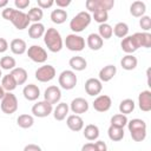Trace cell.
I'll use <instances>...</instances> for the list:
<instances>
[{"label":"cell","instance_id":"6da1fadb","mask_svg":"<svg viewBox=\"0 0 151 151\" xmlns=\"http://www.w3.org/2000/svg\"><path fill=\"white\" fill-rule=\"evenodd\" d=\"M1 15L5 20L11 21L13 24V26L19 31H22L29 26V20L27 18V14L22 11H18L13 7L7 6L6 8L2 9Z\"/></svg>","mask_w":151,"mask_h":151},{"label":"cell","instance_id":"7a4b0ae2","mask_svg":"<svg viewBox=\"0 0 151 151\" xmlns=\"http://www.w3.org/2000/svg\"><path fill=\"white\" fill-rule=\"evenodd\" d=\"M42 38H44V42L50 52L57 53V52L61 51V48L64 46V40L61 38L60 32L57 28H53V27L47 28L45 31V34Z\"/></svg>","mask_w":151,"mask_h":151},{"label":"cell","instance_id":"3957f363","mask_svg":"<svg viewBox=\"0 0 151 151\" xmlns=\"http://www.w3.org/2000/svg\"><path fill=\"white\" fill-rule=\"evenodd\" d=\"M127 129L134 142H143L146 138V123L143 119L134 118L127 122Z\"/></svg>","mask_w":151,"mask_h":151},{"label":"cell","instance_id":"277c9868","mask_svg":"<svg viewBox=\"0 0 151 151\" xmlns=\"http://www.w3.org/2000/svg\"><path fill=\"white\" fill-rule=\"evenodd\" d=\"M92 17L87 11H81L78 14H76L71 21H70V28L73 33H80L83 32L90 24H91Z\"/></svg>","mask_w":151,"mask_h":151},{"label":"cell","instance_id":"5b68a950","mask_svg":"<svg viewBox=\"0 0 151 151\" xmlns=\"http://www.w3.org/2000/svg\"><path fill=\"white\" fill-rule=\"evenodd\" d=\"M58 83L63 90H73L78 83L76 72L72 70H64L58 77Z\"/></svg>","mask_w":151,"mask_h":151},{"label":"cell","instance_id":"8992f818","mask_svg":"<svg viewBox=\"0 0 151 151\" xmlns=\"http://www.w3.org/2000/svg\"><path fill=\"white\" fill-rule=\"evenodd\" d=\"M64 44L66 48L72 52H80L85 48V39L81 35L76 34V33L67 34L64 40Z\"/></svg>","mask_w":151,"mask_h":151},{"label":"cell","instance_id":"52a82bcc","mask_svg":"<svg viewBox=\"0 0 151 151\" xmlns=\"http://www.w3.org/2000/svg\"><path fill=\"white\" fill-rule=\"evenodd\" d=\"M1 111L6 114H13L18 110V99L12 92H6L4 98L0 100Z\"/></svg>","mask_w":151,"mask_h":151},{"label":"cell","instance_id":"ba28073f","mask_svg":"<svg viewBox=\"0 0 151 151\" xmlns=\"http://www.w3.org/2000/svg\"><path fill=\"white\" fill-rule=\"evenodd\" d=\"M55 74H57V71H55L54 66H52L50 64H45L35 70L34 77L40 83H48L54 79Z\"/></svg>","mask_w":151,"mask_h":151},{"label":"cell","instance_id":"9c48e42d","mask_svg":"<svg viewBox=\"0 0 151 151\" xmlns=\"http://www.w3.org/2000/svg\"><path fill=\"white\" fill-rule=\"evenodd\" d=\"M28 58L37 63V64H44L46 60H47V52L44 47L39 46V45H32L27 48L26 51Z\"/></svg>","mask_w":151,"mask_h":151},{"label":"cell","instance_id":"30bf717a","mask_svg":"<svg viewBox=\"0 0 151 151\" xmlns=\"http://www.w3.org/2000/svg\"><path fill=\"white\" fill-rule=\"evenodd\" d=\"M86 9L87 12H94L97 9H104L106 12H109L110 9L113 8L114 6V0H87L85 2Z\"/></svg>","mask_w":151,"mask_h":151},{"label":"cell","instance_id":"8fae6325","mask_svg":"<svg viewBox=\"0 0 151 151\" xmlns=\"http://www.w3.org/2000/svg\"><path fill=\"white\" fill-rule=\"evenodd\" d=\"M52 112H53V105H51V104L47 103L46 100L37 101V103L32 106V113H33L34 117H38V118L48 117Z\"/></svg>","mask_w":151,"mask_h":151},{"label":"cell","instance_id":"7c38bea8","mask_svg":"<svg viewBox=\"0 0 151 151\" xmlns=\"http://www.w3.org/2000/svg\"><path fill=\"white\" fill-rule=\"evenodd\" d=\"M112 99L107 94H99L94 98L92 106L97 112H107L111 109Z\"/></svg>","mask_w":151,"mask_h":151},{"label":"cell","instance_id":"4fadbf2b","mask_svg":"<svg viewBox=\"0 0 151 151\" xmlns=\"http://www.w3.org/2000/svg\"><path fill=\"white\" fill-rule=\"evenodd\" d=\"M60 99H61V90H60L59 86L51 85V86H48L45 90V92H44V100H46L51 105L60 103Z\"/></svg>","mask_w":151,"mask_h":151},{"label":"cell","instance_id":"5bb4252c","mask_svg":"<svg viewBox=\"0 0 151 151\" xmlns=\"http://www.w3.org/2000/svg\"><path fill=\"white\" fill-rule=\"evenodd\" d=\"M70 110L74 113V114H83V113H86L90 109V104L88 101L85 99V98H81V97H77L74 98L71 103H70Z\"/></svg>","mask_w":151,"mask_h":151},{"label":"cell","instance_id":"9a60e30c","mask_svg":"<svg viewBox=\"0 0 151 151\" xmlns=\"http://www.w3.org/2000/svg\"><path fill=\"white\" fill-rule=\"evenodd\" d=\"M103 90V83L98 78H88L85 81V92L91 97H97Z\"/></svg>","mask_w":151,"mask_h":151},{"label":"cell","instance_id":"2e32d148","mask_svg":"<svg viewBox=\"0 0 151 151\" xmlns=\"http://www.w3.org/2000/svg\"><path fill=\"white\" fill-rule=\"evenodd\" d=\"M120 48L123 52H125L126 54H133L138 48V42L136 40V38L132 35H126L125 38L122 39L120 41Z\"/></svg>","mask_w":151,"mask_h":151},{"label":"cell","instance_id":"e0dca14e","mask_svg":"<svg viewBox=\"0 0 151 151\" xmlns=\"http://www.w3.org/2000/svg\"><path fill=\"white\" fill-rule=\"evenodd\" d=\"M67 127L73 132H79L84 129V119L78 114H70L66 118Z\"/></svg>","mask_w":151,"mask_h":151},{"label":"cell","instance_id":"ac0fdd59","mask_svg":"<svg viewBox=\"0 0 151 151\" xmlns=\"http://www.w3.org/2000/svg\"><path fill=\"white\" fill-rule=\"evenodd\" d=\"M22 94H24V98L26 100H28V101H35L40 97V88L35 84L25 85V87L22 88Z\"/></svg>","mask_w":151,"mask_h":151},{"label":"cell","instance_id":"d6986e66","mask_svg":"<svg viewBox=\"0 0 151 151\" xmlns=\"http://www.w3.org/2000/svg\"><path fill=\"white\" fill-rule=\"evenodd\" d=\"M138 107L143 112L151 111V92L149 90H144L138 94Z\"/></svg>","mask_w":151,"mask_h":151},{"label":"cell","instance_id":"ffe728a7","mask_svg":"<svg viewBox=\"0 0 151 151\" xmlns=\"http://www.w3.org/2000/svg\"><path fill=\"white\" fill-rule=\"evenodd\" d=\"M117 73V67L114 65H106L104 66L103 68H100L99 71V74H98V79L101 81V83H107L110 80L113 79V77L116 76Z\"/></svg>","mask_w":151,"mask_h":151},{"label":"cell","instance_id":"44dd1931","mask_svg":"<svg viewBox=\"0 0 151 151\" xmlns=\"http://www.w3.org/2000/svg\"><path fill=\"white\" fill-rule=\"evenodd\" d=\"M9 48H11V51H12L13 54L21 55V54L26 53V51H27V44H26V41L24 39L14 38L9 42Z\"/></svg>","mask_w":151,"mask_h":151},{"label":"cell","instance_id":"7402d4cb","mask_svg":"<svg viewBox=\"0 0 151 151\" xmlns=\"http://www.w3.org/2000/svg\"><path fill=\"white\" fill-rule=\"evenodd\" d=\"M68 111H70L68 104H66V103H58L57 106L53 109L52 114H53L55 120L61 122V120H64L68 116Z\"/></svg>","mask_w":151,"mask_h":151},{"label":"cell","instance_id":"603a6c76","mask_svg":"<svg viewBox=\"0 0 151 151\" xmlns=\"http://www.w3.org/2000/svg\"><path fill=\"white\" fill-rule=\"evenodd\" d=\"M86 45L92 51H99L104 45V40L99 37L98 33H90L86 39Z\"/></svg>","mask_w":151,"mask_h":151},{"label":"cell","instance_id":"cb8c5ba5","mask_svg":"<svg viewBox=\"0 0 151 151\" xmlns=\"http://www.w3.org/2000/svg\"><path fill=\"white\" fill-rule=\"evenodd\" d=\"M145 12H146V5L144 1L137 0L130 5V14L134 18H142L143 15H145Z\"/></svg>","mask_w":151,"mask_h":151},{"label":"cell","instance_id":"d4e9b609","mask_svg":"<svg viewBox=\"0 0 151 151\" xmlns=\"http://www.w3.org/2000/svg\"><path fill=\"white\" fill-rule=\"evenodd\" d=\"M45 31H46V28H45L44 24H41V22H34L28 26V35L32 39L42 38L45 34Z\"/></svg>","mask_w":151,"mask_h":151},{"label":"cell","instance_id":"484cf974","mask_svg":"<svg viewBox=\"0 0 151 151\" xmlns=\"http://www.w3.org/2000/svg\"><path fill=\"white\" fill-rule=\"evenodd\" d=\"M68 65L70 67L72 68V71H84L86 70L87 67V61L84 57H80V55H76V57H72L70 60H68Z\"/></svg>","mask_w":151,"mask_h":151},{"label":"cell","instance_id":"4316f807","mask_svg":"<svg viewBox=\"0 0 151 151\" xmlns=\"http://www.w3.org/2000/svg\"><path fill=\"white\" fill-rule=\"evenodd\" d=\"M99 127L96 125V124H87L84 129H83V134L84 137L90 140V142H93V140H97L98 137H99Z\"/></svg>","mask_w":151,"mask_h":151},{"label":"cell","instance_id":"83f0119b","mask_svg":"<svg viewBox=\"0 0 151 151\" xmlns=\"http://www.w3.org/2000/svg\"><path fill=\"white\" fill-rule=\"evenodd\" d=\"M50 18H51V21H52L53 24L61 25V24H64V22L67 20L68 14H67V12H66L65 9L55 8V9H53V11L51 12Z\"/></svg>","mask_w":151,"mask_h":151},{"label":"cell","instance_id":"f1b7e54d","mask_svg":"<svg viewBox=\"0 0 151 151\" xmlns=\"http://www.w3.org/2000/svg\"><path fill=\"white\" fill-rule=\"evenodd\" d=\"M133 37L136 38L139 48L140 47H144V48L151 47V34L149 32H136L133 34Z\"/></svg>","mask_w":151,"mask_h":151},{"label":"cell","instance_id":"f546056e","mask_svg":"<svg viewBox=\"0 0 151 151\" xmlns=\"http://www.w3.org/2000/svg\"><path fill=\"white\" fill-rule=\"evenodd\" d=\"M137 65H138V60L133 54H125L120 59V66L125 71H132L137 67Z\"/></svg>","mask_w":151,"mask_h":151},{"label":"cell","instance_id":"4dcf8cb0","mask_svg":"<svg viewBox=\"0 0 151 151\" xmlns=\"http://www.w3.org/2000/svg\"><path fill=\"white\" fill-rule=\"evenodd\" d=\"M11 74L14 78V80L17 81V85H24L28 78L27 71L24 67H15L14 70L11 71Z\"/></svg>","mask_w":151,"mask_h":151},{"label":"cell","instance_id":"1f68e13d","mask_svg":"<svg viewBox=\"0 0 151 151\" xmlns=\"http://www.w3.org/2000/svg\"><path fill=\"white\" fill-rule=\"evenodd\" d=\"M134 107H136V104L133 101V99H130V98H126V99H123L120 103H119V113L122 114H130L134 111Z\"/></svg>","mask_w":151,"mask_h":151},{"label":"cell","instance_id":"d6a6232c","mask_svg":"<svg viewBox=\"0 0 151 151\" xmlns=\"http://www.w3.org/2000/svg\"><path fill=\"white\" fill-rule=\"evenodd\" d=\"M17 124L21 129H29L34 124V117L32 114H27V113L19 114V117L17 118Z\"/></svg>","mask_w":151,"mask_h":151},{"label":"cell","instance_id":"836d02e7","mask_svg":"<svg viewBox=\"0 0 151 151\" xmlns=\"http://www.w3.org/2000/svg\"><path fill=\"white\" fill-rule=\"evenodd\" d=\"M1 86H2V88L6 92H12V91H14L17 88L18 85H17V81L14 80V78L12 77V74L8 73V74L2 76V78H1Z\"/></svg>","mask_w":151,"mask_h":151},{"label":"cell","instance_id":"e575fe53","mask_svg":"<svg viewBox=\"0 0 151 151\" xmlns=\"http://www.w3.org/2000/svg\"><path fill=\"white\" fill-rule=\"evenodd\" d=\"M124 129L110 125L107 129V136L112 142H120L124 138Z\"/></svg>","mask_w":151,"mask_h":151},{"label":"cell","instance_id":"d590c367","mask_svg":"<svg viewBox=\"0 0 151 151\" xmlns=\"http://www.w3.org/2000/svg\"><path fill=\"white\" fill-rule=\"evenodd\" d=\"M26 14H27L29 22L32 21V24H34V22H40V20L44 17V11L37 6V7H32L31 9H28Z\"/></svg>","mask_w":151,"mask_h":151},{"label":"cell","instance_id":"8d00e7d4","mask_svg":"<svg viewBox=\"0 0 151 151\" xmlns=\"http://www.w3.org/2000/svg\"><path fill=\"white\" fill-rule=\"evenodd\" d=\"M113 29V34L117 37V38H125L126 35H129V25L126 22H117L114 25V27H112Z\"/></svg>","mask_w":151,"mask_h":151},{"label":"cell","instance_id":"74e56055","mask_svg":"<svg viewBox=\"0 0 151 151\" xmlns=\"http://www.w3.org/2000/svg\"><path fill=\"white\" fill-rule=\"evenodd\" d=\"M17 67V61L13 57L9 55H4L0 59V68L1 70H6V71H12Z\"/></svg>","mask_w":151,"mask_h":151},{"label":"cell","instance_id":"f35d334b","mask_svg":"<svg viewBox=\"0 0 151 151\" xmlns=\"http://www.w3.org/2000/svg\"><path fill=\"white\" fill-rule=\"evenodd\" d=\"M98 34H99V37H100L103 40H107V39H110V38L113 35L112 26L109 25L107 22H105V24H100L99 27H98Z\"/></svg>","mask_w":151,"mask_h":151},{"label":"cell","instance_id":"ab89813d","mask_svg":"<svg viewBox=\"0 0 151 151\" xmlns=\"http://www.w3.org/2000/svg\"><path fill=\"white\" fill-rule=\"evenodd\" d=\"M127 117L125 114H122V113H117V114H113L111 117V120H110V125H113V126H117V127H122L124 129L126 125H127Z\"/></svg>","mask_w":151,"mask_h":151},{"label":"cell","instance_id":"60d3db41","mask_svg":"<svg viewBox=\"0 0 151 151\" xmlns=\"http://www.w3.org/2000/svg\"><path fill=\"white\" fill-rule=\"evenodd\" d=\"M92 19H94L96 22H98L99 25L100 24H105L109 19V12L104 11V9H97L93 12V15H92Z\"/></svg>","mask_w":151,"mask_h":151},{"label":"cell","instance_id":"b9f144b4","mask_svg":"<svg viewBox=\"0 0 151 151\" xmlns=\"http://www.w3.org/2000/svg\"><path fill=\"white\" fill-rule=\"evenodd\" d=\"M139 26L143 32H149L151 29V18L149 15H143L139 19Z\"/></svg>","mask_w":151,"mask_h":151},{"label":"cell","instance_id":"7bdbcfd3","mask_svg":"<svg viewBox=\"0 0 151 151\" xmlns=\"http://www.w3.org/2000/svg\"><path fill=\"white\" fill-rule=\"evenodd\" d=\"M29 4H31L29 0H14V6H15V9L18 11L26 9L29 6Z\"/></svg>","mask_w":151,"mask_h":151},{"label":"cell","instance_id":"ee69618b","mask_svg":"<svg viewBox=\"0 0 151 151\" xmlns=\"http://www.w3.org/2000/svg\"><path fill=\"white\" fill-rule=\"evenodd\" d=\"M38 7L41 9H46V8H51L54 5V0H37Z\"/></svg>","mask_w":151,"mask_h":151},{"label":"cell","instance_id":"f6af8a7d","mask_svg":"<svg viewBox=\"0 0 151 151\" xmlns=\"http://www.w3.org/2000/svg\"><path fill=\"white\" fill-rule=\"evenodd\" d=\"M94 147H96V151H107V145L103 140H97L94 143Z\"/></svg>","mask_w":151,"mask_h":151},{"label":"cell","instance_id":"bcb514c9","mask_svg":"<svg viewBox=\"0 0 151 151\" xmlns=\"http://www.w3.org/2000/svg\"><path fill=\"white\" fill-rule=\"evenodd\" d=\"M54 5H57L58 8L64 9V8H66L67 6L71 5V0H55L54 1Z\"/></svg>","mask_w":151,"mask_h":151},{"label":"cell","instance_id":"7dc6e473","mask_svg":"<svg viewBox=\"0 0 151 151\" xmlns=\"http://www.w3.org/2000/svg\"><path fill=\"white\" fill-rule=\"evenodd\" d=\"M9 48L8 41L5 38H0V53H5Z\"/></svg>","mask_w":151,"mask_h":151},{"label":"cell","instance_id":"c3c4849f","mask_svg":"<svg viewBox=\"0 0 151 151\" xmlns=\"http://www.w3.org/2000/svg\"><path fill=\"white\" fill-rule=\"evenodd\" d=\"M22 151H42L41 150V147L38 145V144H27V145H25V147H24V150Z\"/></svg>","mask_w":151,"mask_h":151},{"label":"cell","instance_id":"681fc988","mask_svg":"<svg viewBox=\"0 0 151 151\" xmlns=\"http://www.w3.org/2000/svg\"><path fill=\"white\" fill-rule=\"evenodd\" d=\"M81 151H96L94 143H86L81 146Z\"/></svg>","mask_w":151,"mask_h":151},{"label":"cell","instance_id":"f907efd6","mask_svg":"<svg viewBox=\"0 0 151 151\" xmlns=\"http://www.w3.org/2000/svg\"><path fill=\"white\" fill-rule=\"evenodd\" d=\"M7 6H8L7 0H0V8H6Z\"/></svg>","mask_w":151,"mask_h":151},{"label":"cell","instance_id":"816d5d0a","mask_svg":"<svg viewBox=\"0 0 151 151\" xmlns=\"http://www.w3.org/2000/svg\"><path fill=\"white\" fill-rule=\"evenodd\" d=\"M5 93H6V91L2 88V86L0 85V100L4 98V96H5Z\"/></svg>","mask_w":151,"mask_h":151},{"label":"cell","instance_id":"f5cc1de1","mask_svg":"<svg viewBox=\"0 0 151 151\" xmlns=\"http://www.w3.org/2000/svg\"><path fill=\"white\" fill-rule=\"evenodd\" d=\"M0 78H2V72H1V68H0Z\"/></svg>","mask_w":151,"mask_h":151},{"label":"cell","instance_id":"db71d44e","mask_svg":"<svg viewBox=\"0 0 151 151\" xmlns=\"http://www.w3.org/2000/svg\"><path fill=\"white\" fill-rule=\"evenodd\" d=\"M66 151H68V150H66Z\"/></svg>","mask_w":151,"mask_h":151}]
</instances>
